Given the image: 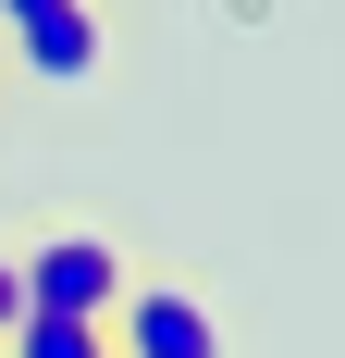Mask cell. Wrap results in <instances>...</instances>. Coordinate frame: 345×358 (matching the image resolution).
Segmentation results:
<instances>
[{
  "mask_svg": "<svg viewBox=\"0 0 345 358\" xmlns=\"http://www.w3.org/2000/svg\"><path fill=\"white\" fill-rule=\"evenodd\" d=\"M111 358H222V309L185 259H136L111 296Z\"/></svg>",
  "mask_w": 345,
  "mask_h": 358,
  "instance_id": "6da1fadb",
  "label": "cell"
},
{
  "mask_svg": "<svg viewBox=\"0 0 345 358\" xmlns=\"http://www.w3.org/2000/svg\"><path fill=\"white\" fill-rule=\"evenodd\" d=\"M13 272H25V309H50V322H111V296H124L136 259L111 248L99 222H37L13 248Z\"/></svg>",
  "mask_w": 345,
  "mask_h": 358,
  "instance_id": "7a4b0ae2",
  "label": "cell"
},
{
  "mask_svg": "<svg viewBox=\"0 0 345 358\" xmlns=\"http://www.w3.org/2000/svg\"><path fill=\"white\" fill-rule=\"evenodd\" d=\"M0 37H13V62L37 87H99L111 74V0H0Z\"/></svg>",
  "mask_w": 345,
  "mask_h": 358,
  "instance_id": "3957f363",
  "label": "cell"
},
{
  "mask_svg": "<svg viewBox=\"0 0 345 358\" xmlns=\"http://www.w3.org/2000/svg\"><path fill=\"white\" fill-rule=\"evenodd\" d=\"M0 358H111V322H50V309H25Z\"/></svg>",
  "mask_w": 345,
  "mask_h": 358,
  "instance_id": "277c9868",
  "label": "cell"
},
{
  "mask_svg": "<svg viewBox=\"0 0 345 358\" xmlns=\"http://www.w3.org/2000/svg\"><path fill=\"white\" fill-rule=\"evenodd\" d=\"M13 322H25V272H13V248H0V346H13Z\"/></svg>",
  "mask_w": 345,
  "mask_h": 358,
  "instance_id": "5b68a950",
  "label": "cell"
}]
</instances>
